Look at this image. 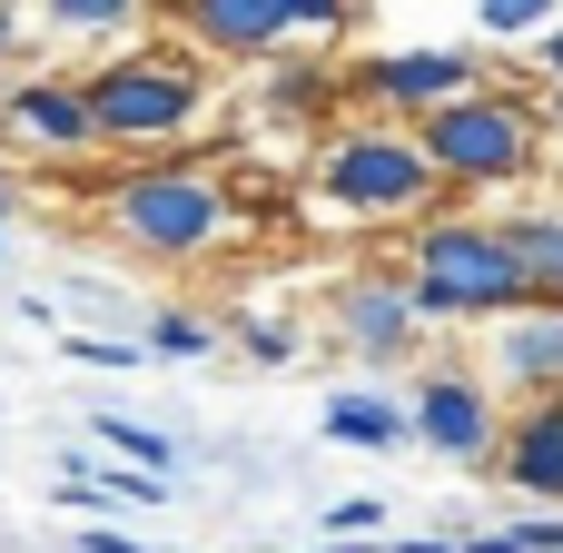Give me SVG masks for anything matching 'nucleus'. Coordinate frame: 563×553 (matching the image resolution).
Masks as SVG:
<instances>
[{
    "mask_svg": "<svg viewBox=\"0 0 563 553\" xmlns=\"http://www.w3.org/2000/svg\"><path fill=\"white\" fill-rule=\"evenodd\" d=\"M238 346H247V366H297V356H307V327H297L287 307H277V317L257 307V317L238 327Z\"/></svg>",
    "mask_w": 563,
    "mask_h": 553,
    "instance_id": "obj_20",
    "label": "nucleus"
},
{
    "mask_svg": "<svg viewBox=\"0 0 563 553\" xmlns=\"http://www.w3.org/2000/svg\"><path fill=\"white\" fill-rule=\"evenodd\" d=\"M10 40H20V30H10V0H0V59H10Z\"/></svg>",
    "mask_w": 563,
    "mask_h": 553,
    "instance_id": "obj_32",
    "label": "nucleus"
},
{
    "mask_svg": "<svg viewBox=\"0 0 563 553\" xmlns=\"http://www.w3.org/2000/svg\"><path fill=\"white\" fill-rule=\"evenodd\" d=\"M465 553H525V534L515 524H485V534H465Z\"/></svg>",
    "mask_w": 563,
    "mask_h": 553,
    "instance_id": "obj_27",
    "label": "nucleus"
},
{
    "mask_svg": "<svg viewBox=\"0 0 563 553\" xmlns=\"http://www.w3.org/2000/svg\"><path fill=\"white\" fill-rule=\"evenodd\" d=\"M554 10H563V0H475V40L515 59V49H525V40H534V30H544Z\"/></svg>",
    "mask_w": 563,
    "mask_h": 553,
    "instance_id": "obj_19",
    "label": "nucleus"
},
{
    "mask_svg": "<svg viewBox=\"0 0 563 553\" xmlns=\"http://www.w3.org/2000/svg\"><path fill=\"white\" fill-rule=\"evenodd\" d=\"M544 129H563V79H544Z\"/></svg>",
    "mask_w": 563,
    "mask_h": 553,
    "instance_id": "obj_30",
    "label": "nucleus"
},
{
    "mask_svg": "<svg viewBox=\"0 0 563 553\" xmlns=\"http://www.w3.org/2000/svg\"><path fill=\"white\" fill-rule=\"evenodd\" d=\"M79 425H89V445H99V455H129V465H148V475H168V465H178V445H168L158 425H129V416H79Z\"/></svg>",
    "mask_w": 563,
    "mask_h": 553,
    "instance_id": "obj_18",
    "label": "nucleus"
},
{
    "mask_svg": "<svg viewBox=\"0 0 563 553\" xmlns=\"http://www.w3.org/2000/svg\"><path fill=\"white\" fill-rule=\"evenodd\" d=\"M188 30H198V49H218V59H267V49H287L277 0H188Z\"/></svg>",
    "mask_w": 563,
    "mask_h": 553,
    "instance_id": "obj_15",
    "label": "nucleus"
},
{
    "mask_svg": "<svg viewBox=\"0 0 563 553\" xmlns=\"http://www.w3.org/2000/svg\"><path fill=\"white\" fill-rule=\"evenodd\" d=\"M277 20H287V40H317V49H336V40L356 30V0H277Z\"/></svg>",
    "mask_w": 563,
    "mask_h": 553,
    "instance_id": "obj_21",
    "label": "nucleus"
},
{
    "mask_svg": "<svg viewBox=\"0 0 563 553\" xmlns=\"http://www.w3.org/2000/svg\"><path fill=\"white\" fill-rule=\"evenodd\" d=\"M396 277H406V297H416L426 327H485V317H505V307L534 297V277L515 267L505 228L495 218H465V208L406 218V267Z\"/></svg>",
    "mask_w": 563,
    "mask_h": 553,
    "instance_id": "obj_3",
    "label": "nucleus"
},
{
    "mask_svg": "<svg viewBox=\"0 0 563 553\" xmlns=\"http://www.w3.org/2000/svg\"><path fill=\"white\" fill-rule=\"evenodd\" d=\"M139 346H148V356H158V366H198V356H218V327H208V317H198V307H158V317H148V336H139Z\"/></svg>",
    "mask_w": 563,
    "mask_h": 553,
    "instance_id": "obj_17",
    "label": "nucleus"
},
{
    "mask_svg": "<svg viewBox=\"0 0 563 553\" xmlns=\"http://www.w3.org/2000/svg\"><path fill=\"white\" fill-rule=\"evenodd\" d=\"M485 69H495V49H485V40H406V49H356V59H346V99H366L376 119H416V109H435V99L475 89Z\"/></svg>",
    "mask_w": 563,
    "mask_h": 553,
    "instance_id": "obj_6",
    "label": "nucleus"
},
{
    "mask_svg": "<svg viewBox=\"0 0 563 553\" xmlns=\"http://www.w3.org/2000/svg\"><path fill=\"white\" fill-rule=\"evenodd\" d=\"M406 129H416V148L435 158V178H445V188H515V178H534V168L554 158L544 99H534V89H515V79H505V59H495L475 89H455V99L416 109Z\"/></svg>",
    "mask_w": 563,
    "mask_h": 553,
    "instance_id": "obj_2",
    "label": "nucleus"
},
{
    "mask_svg": "<svg viewBox=\"0 0 563 553\" xmlns=\"http://www.w3.org/2000/svg\"><path fill=\"white\" fill-rule=\"evenodd\" d=\"M327 336H336L346 356H366V366H416V356H426V317H416V297H406L396 267L336 277V287H327Z\"/></svg>",
    "mask_w": 563,
    "mask_h": 553,
    "instance_id": "obj_8",
    "label": "nucleus"
},
{
    "mask_svg": "<svg viewBox=\"0 0 563 553\" xmlns=\"http://www.w3.org/2000/svg\"><path fill=\"white\" fill-rule=\"evenodd\" d=\"M317 524H327V534H386V495H336Z\"/></svg>",
    "mask_w": 563,
    "mask_h": 553,
    "instance_id": "obj_23",
    "label": "nucleus"
},
{
    "mask_svg": "<svg viewBox=\"0 0 563 553\" xmlns=\"http://www.w3.org/2000/svg\"><path fill=\"white\" fill-rule=\"evenodd\" d=\"M79 99H89L99 148H178L198 129V109H208V79L178 49H119L109 69L79 79Z\"/></svg>",
    "mask_w": 563,
    "mask_h": 553,
    "instance_id": "obj_5",
    "label": "nucleus"
},
{
    "mask_svg": "<svg viewBox=\"0 0 563 553\" xmlns=\"http://www.w3.org/2000/svg\"><path fill=\"white\" fill-rule=\"evenodd\" d=\"M495 336H485V376H495V396H563V297H525V307H505V317H485Z\"/></svg>",
    "mask_w": 563,
    "mask_h": 553,
    "instance_id": "obj_9",
    "label": "nucleus"
},
{
    "mask_svg": "<svg viewBox=\"0 0 563 553\" xmlns=\"http://www.w3.org/2000/svg\"><path fill=\"white\" fill-rule=\"evenodd\" d=\"M336 99H346V59H327L317 40H287V49H267V79H257V109H267V119L327 129V119H336Z\"/></svg>",
    "mask_w": 563,
    "mask_h": 553,
    "instance_id": "obj_12",
    "label": "nucleus"
},
{
    "mask_svg": "<svg viewBox=\"0 0 563 553\" xmlns=\"http://www.w3.org/2000/svg\"><path fill=\"white\" fill-rule=\"evenodd\" d=\"M525 198L515 208H495V228H505V247H515V267L534 277V297H563V188L534 168V178H515Z\"/></svg>",
    "mask_w": 563,
    "mask_h": 553,
    "instance_id": "obj_13",
    "label": "nucleus"
},
{
    "mask_svg": "<svg viewBox=\"0 0 563 553\" xmlns=\"http://www.w3.org/2000/svg\"><path fill=\"white\" fill-rule=\"evenodd\" d=\"M485 465L505 475V495H525V505H563V396H525V406L505 416V435H495Z\"/></svg>",
    "mask_w": 563,
    "mask_h": 553,
    "instance_id": "obj_10",
    "label": "nucleus"
},
{
    "mask_svg": "<svg viewBox=\"0 0 563 553\" xmlns=\"http://www.w3.org/2000/svg\"><path fill=\"white\" fill-rule=\"evenodd\" d=\"M386 553H465V534H396Z\"/></svg>",
    "mask_w": 563,
    "mask_h": 553,
    "instance_id": "obj_28",
    "label": "nucleus"
},
{
    "mask_svg": "<svg viewBox=\"0 0 563 553\" xmlns=\"http://www.w3.org/2000/svg\"><path fill=\"white\" fill-rule=\"evenodd\" d=\"M40 20L59 40H129L148 20V0H40Z\"/></svg>",
    "mask_w": 563,
    "mask_h": 553,
    "instance_id": "obj_16",
    "label": "nucleus"
},
{
    "mask_svg": "<svg viewBox=\"0 0 563 553\" xmlns=\"http://www.w3.org/2000/svg\"><path fill=\"white\" fill-rule=\"evenodd\" d=\"M0 247H10V218H0Z\"/></svg>",
    "mask_w": 563,
    "mask_h": 553,
    "instance_id": "obj_33",
    "label": "nucleus"
},
{
    "mask_svg": "<svg viewBox=\"0 0 563 553\" xmlns=\"http://www.w3.org/2000/svg\"><path fill=\"white\" fill-rule=\"evenodd\" d=\"M109 237L139 247V257L188 267V257H218V247L247 237V198L198 158H148V168H129L109 188Z\"/></svg>",
    "mask_w": 563,
    "mask_h": 553,
    "instance_id": "obj_4",
    "label": "nucleus"
},
{
    "mask_svg": "<svg viewBox=\"0 0 563 553\" xmlns=\"http://www.w3.org/2000/svg\"><path fill=\"white\" fill-rule=\"evenodd\" d=\"M79 553H148V544H139V534H119V524H99V515H89V534H79Z\"/></svg>",
    "mask_w": 563,
    "mask_h": 553,
    "instance_id": "obj_26",
    "label": "nucleus"
},
{
    "mask_svg": "<svg viewBox=\"0 0 563 553\" xmlns=\"http://www.w3.org/2000/svg\"><path fill=\"white\" fill-rule=\"evenodd\" d=\"M505 435V396L485 366H426L406 396V445H426L435 465H485Z\"/></svg>",
    "mask_w": 563,
    "mask_h": 553,
    "instance_id": "obj_7",
    "label": "nucleus"
},
{
    "mask_svg": "<svg viewBox=\"0 0 563 553\" xmlns=\"http://www.w3.org/2000/svg\"><path fill=\"white\" fill-rule=\"evenodd\" d=\"M317 553H386V534H327Z\"/></svg>",
    "mask_w": 563,
    "mask_h": 553,
    "instance_id": "obj_29",
    "label": "nucleus"
},
{
    "mask_svg": "<svg viewBox=\"0 0 563 553\" xmlns=\"http://www.w3.org/2000/svg\"><path fill=\"white\" fill-rule=\"evenodd\" d=\"M525 49H534V69H544V79H563V10L534 30V40H525Z\"/></svg>",
    "mask_w": 563,
    "mask_h": 553,
    "instance_id": "obj_25",
    "label": "nucleus"
},
{
    "mask_svg": "<svg viewBox=\"0 0 563 553\" xmlns=\"http://www.w3.org/2000/svg\"><path fill=\"white\" fill-rule=\"evenodd\" d=\"M515 534H525V553H563V505H544V515H515Z\"/></svg>",
    "mask_w": 563,
    "mask_h": 553,
    "instance_id": "obj_24",
    "label": "nucleus"
},
{
    "mask_svg": "<svg viewBox=\"0 0 563 553\" xmlns=\"http://www.w3.org/2000/svg\"><path fill=\"white\" fill-rule=\"evenodd\" d=\"M10 198H20V178H10V168H0V218H10Z\"/></svg>",
    "mask_w": 563,
    "mask_h": 553,
    "instance_id": "obj_31",
    "label": "nucleus"
},
{
    "mask_svg": "<svg viewBox=\"0 0 563 553\" xmlns=\"http://www.w3.org/2000/svg\"><path fill=\"white\" fill-rule=\"evenodd\" d=\"M69 356H79V366H109V376L148 366V346H139V336H69Z\"/></svg>",
    "mask_w": 563,
    "mask_h": 553,
    "instance_id": "obj_22",
    "label": "nucleus"
},
{
    "mask_svg": "<svg viewBox=\"0 0 563 553\" xmlns=\"http://www.w3.org/2000/svg\"><path fill=\"white\" fill-rule=\"evenodd\" d=\"M455 188L435 178V158L416 148L406 119H356V129H327L317 168H307V218L317 228H406L426 208H445Z\"/></svg>",
    "mask_w": 563,
    "mask_h": 553,
    "instance_id": "obj_1",
    "label": "nucleus"
},
{
    "mask_svg": "<svg viewBox=\"0 0 563 553\" xmlns=\"http://www.w3.org/2000/svg\"><path fill=\"white\" fill-rule=\"evenodd\" d=\"M0 139H20L30 158H79V148H99L79 79H20V89H0Z\"/></svg>",
    "mask_w": 563,
    "mask_h": 553,
    "instance_id": "obj_11",
    "label": "nucleus"
},
{
    "mask_svg": "<svg viewBox=\"0 0 563 553\" xmlns=\"http://www.w3.org/2000/svg\"><path fill=\"white\" fill-rule=\"evenodd\" d=\"M317 435H327V445H356V455H396V445H406V406H396L386 386H336V396L317 406Z\"/></svg>",
    "mask_w": 563,
    "mask_h": 553,
    "instance_id": "obj_14",
    "label": "nucleus"
}]
</instances>
